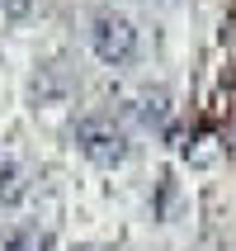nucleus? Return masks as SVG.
<instances>
[{
    "label": "nucleus",
    "instance_id": "nucleus-1",
    "mask_svg": "<svg viewBox=\"0 0 236 251\" xmlns=\"http://www.w3.org/2000/svg\"><path fill=\"white\" fill-rule=\"evenodd\" d=\"M71 138H76V152H81L85 161H95V166H104V171L123 166L128 152H132L128 128H123V124H113L109 114H90V119H81Z\"/></svg>",
    "mask_w": 236,
    "mask_h": 251
},
{
    "label": "nucleus",
    "instance_id": "nucleus-2",
    "mask_svg": "<svg viewBox=\"0 0 236 251\" xmlns=\"http://www.w3.org/2000/svg\"><path fill=\"white\" fill-rule=\"evenodd\" d=\"M90 52L104 62V67H123L137 57V28L132 19L118 10H95L90 14Z\"/></svg>",
    "mask_w": 236,
    "mask_h": 251
},
{
    "label": "nucleus",
    "instance_id": "nucleus-5",
    "mask_svg": "<svg viewBox=\"0 0 236 251\" xmlns=\"http://www.w3.org/2000/svg\"><path fill=\"white\" fill-rule=\"evenodd\" d=\"M137 114L147 119V124H161V119H166V95H161V90H156V95H142Z\"/></svg>",
    "mask_w": 236,
    "mask_h": 251
},
{
    "label": "nucleus",
    "instance_id": "nucleus-6",
    "mask_svg": "<svg viewBox=\"0 0 236 251\" xmlns=\"http://www.w3.org/2000/svg\"><path fill=\"white\" fill-rule=\"evenodd\" d=\"M28 5H33V0H0L5 14H28Z\"/></svg>",
    "mask_w": 236,
    "mask_h": 251
},
{
    "label": "nucleus",
    "instance_id": "nucleus-4",
    "mask_svg": "<svg viewBox=\"0 0 236 251\" xmlns=\"http://www.w3.org/2000/svg\"><path fill=\"white\" fill-rule=\"evenodd\" d=\"M28 195V176L14 156H0V209H14Z\"/></svg>",
    "mask_w": 236,
    "mask_h": 251
},
{
    "label": "nucleus",
    "instance_id": "nucleus-3",
    "mask_svg": "<svg viewBox=\"0 0 236 251\" xmlns=\"http://www.w3.org/2000/svg\"><path fill=\"white\" fill-rule=\"evenodd\" d=\"M57 237L38 223H10L0 232V251H52Z\"/></svg>",
    "mask_w": 236,
    "mask_h": 251
}]
</instances>
